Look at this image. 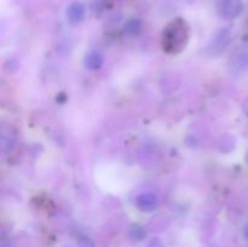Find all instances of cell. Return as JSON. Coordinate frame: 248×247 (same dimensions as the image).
<instances>
[{
  "mask_svg": "<svg viewBox=\"0 0 248 247\" xmlns=\"http://www.w3.org/2000/svg\"><path fill=\"white\" fill-rule=\"evenodd\" d=\"M190 31L186 19L177 17L172 19L162 31V50L169 55H178L186 48Z\"/></svg>",
  "mask_w": 248,
  "mask_h": 247,
  "instance_id": "1",
  "label": "cell"
},
{
  "mask_svg": "<svg viewBox=\"0 0 248 247\" xmlns=\"http://www.w3.org/2000/svg\"><path fill=\"white\" fill-rule=\"evenodd\" d=\"M232 39V31L230 27L219 29L207 46V52L211 56H219L227 50Z\"/></svg>",
  "mask_w": 248,
  "mask_h": 247,
  "instance_id": "2",
  "label": "cell"
},
{
  "mask_svg": "<svg viewBox=\"0 0 248 247\" xmlns=\"http://www.w3.org/2000/svg\"><path fill=\"white\" fill-rule=\"evenodd\" d=\"M244 10L242 0H217V12L222 18L234 19Z\"/></svg>",
  "mask_w": 248,
  "mask_h": 247,
  "instance_id": "3",
  "label": "cell"
},
{
  "mask_svg": "<svg viewBox=\"0 0 248 247\" xmlns=\"http://www.w3.org/2000/svg\"><path fill=\"white\" fill-rule=\"evenodd\" d=\"M229 69L232 73L239 74L248 69V47H241L235 50L229 58Z\"/></svg>",
  "mask_w": 248,
  "mask_h": 247,
  "instance_id": "4",
  "label": "cell"
},
{
  "mask_svg": "<svg viewBox=\"0 0 248 247\" xmlns=\"http://www.w3.org/2000/svg\"><path fill=\"white\" fill-rule=\"evenodd\" d=\"M136 206L142 212H153L159 206V199L152 193H142L136 198Z\"/></svg>",
  "mask_w": 248,
  "mask_h": 247,
  "instance_id": "5",
  "label": "cell"
},
{
  "mask_svg": "<svg viewBox=\"0 0 248 247\" xmlns=\"http://www.w3.org/2000/svg\"><path fill=\"white\" fill-rule=\"evenodd\" d=\"M85 12V5L81 1L72 2L67 9V18L69 23L79 24L84 19Z\"/></svg>",
  "mask_w": 248,
  "mask_h": 247,
  "instance_id": "6",
  "label": "cell"
},
{
  "mask_svg": "<svg viewBox=\"0 0 248 247\" xmlns=\"http://www.w3.org/2000/svg\"><path fill=\"white\" fill-rule=\"evenodd\" d=\"M85 67L90 70H97L103 65V57L97 51H91L85 56Z\"/></svg>",
  "mask_w": 248,
  "mask_h": 247,
  "instance_id": "7",
  "label": "cell"
},
{
  "mask_svg": "<svg viewBox=\"0 0 248 247\" xmlns=\"http://www.w3.org/2000/svg\"><path fill=\"white\" fill-rule=\"evenodd\" d=\"M142 31V22L140 19H128L124 24V33L128 36H138Z\"/></svg>",
  "mask_w": 248,
  "mask_h": 247,
  "instance_id": "8",
  "label": "cell"
},
{
  "mask_svg": "<svg viewBox=\"0 0 248 247\" xmlns=\"http://www.w3.org/2000/svg\"><path fill=\"white\" fill-rule=\"evenodd\" d=\"M15 144V135L10 131V128L2 127L1 130V148L2 152H7L11 149L12 145Z\"/></svg>",
  "mask_w": 248,
  "mask_h": 247,
  "instance_id": "9",
  "label": "cell"
},
{
  "mask_svg": "<svg viewBox=\"0 0 248 247\" xmlns=\"http://www.w3.org/2000/svg\"><path fill=\"white\" fill-rule=\"evenodd\" d=\"M147 236V232H145L144 228H142L140 225H133L130 230V237L135 241H142Z\"/></svg>",
  "mask_w": 248,
  "mask_h": 247,
  "instance_id": "10",
  "label": "cell"
},
{
  "mask_svg": "<svg viewBox=\"0 0 248 247\" xmlns=\"http://www.w3.org/2000/svg\"><path fill=\"white\" fill-rule=\"evenodd\" d=\"M78 245H79V247H94L93 241L87 236L79 237V240H78Z\"/></svg>",
  "mask_w": 248,
  "mask_h": 247,
  "instance_id": "11",
  "label": "cell"
},
{
  "mask_svg": "<svg viewBox=\"0 0 248 247\" xmlns=\"http://www.w3.org/2000/svg\"><path fill=\"white\" fill-rule=\"evenodd\" d=\"M242 39H244L245 43L248 45V21L245 23L244 27V31H242Z\"/></svg>",
  "mask_w": 248,
  "mask_h": 247,
  "instance_id": "12",
  "label": "cell"
},
{
  "mask_svg": "<svg viewBox=\"0 0 248 247\" xmlns=\"http://www.w3.org/2000/svg\"><path fill=\"white\" fill-rule=\"evenodd\" d=\"M242 111H244L245 115L248 118V97L247 98H245L244 102H242Z\"/></svg>",
  "mask_w": 248,
  "mask_h": 247,
  "instance_id": "13",
  "label": "cell"
},
{
  "mask_svg": "<svg viewBox=\"0 0 248 247\" xmlns=\"http://www.w3.org/2000/svg\"><path fill=\"white\" fill-rule=\"evenodd\" d=\"M244 236H245V239L248 241V223L245 225V228H244Z\"/></svg>",
  "mask_w": 248,
  "mask_h": 247,
  "instance_id": "14",
  "label": "cell"
},
{
  "mask_svg": "<svg viewBox=\"0 0 248 247\" xmlns=\"http://www.w3.org/2000/svg\"><path fill=\"white\" fill-rule=\"evenodd\" d=\"M0 247H12V245L10 244V242L2 241V242H1V246H0Z\"/></svg>",
  "mask_w": 248,
  "mask_h": 247,
  "instance_id": "15",
  "label": "cell"
},
{
  "mask_svg": "<svg viewBox=\"0 0 248 247\" xmlns=\"http://www.w3.org/2000/svg\"><path fill=\"white\" fill-rule=\"evenodd\" d=\"M246 162H247V165H248V149H247V153H246Z\"/></svg>",
  "mask_w": 248,
  "mask_h": 247,
  "instance_id": "16",
  "label": "cell"
}]
</instances>
